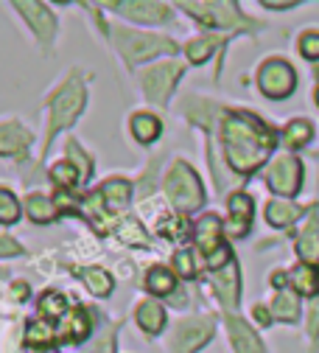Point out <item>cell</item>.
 <instances>
[{
    "instance_id": "cell-1",
    "label": "cell",
    "mask_w": 319,
    "mask_h": 353,
    "mask_svg": "<svg viewBox=\"0 0 319 353\" xmlns=\"http://www.w3.org/2000/svg\"><path fill=\"white\" fill-rule=\"evenodd\" d=\"M221 138H224V152L227 160L236 171H255L263 165V160L269 157L271 146H275V135L271 129L263 126L258 118L249 115H230L224 121L221 129Z\"/></svg>"
},
{
    "instance_id": "cell-2",
    "label": "cell",
    "mask_w": 319,
    "mask_h": 353,
    "mask_svg": "<svg viewBox=\"0 0 319 353\" xmlns=\"http://www.w3.org/2000/svg\"><path fill=\"white\" fill-rule=\"evenodd\" d=\"M165 191H168V199L182 213H194L205 202V194H202V185L196 180V174L185 163L171 165V171L165 176Z\"/></svg>"
},
{
    "instance_id": "cell-3",
    "label": "cell",
    "mask_w": 319,
    "mask_h": 353,
    "mask_svg": "<svg viewBox=\"0 0 319 353\" xmlns=\"http://www.w3.org/2000/svg\"><path fill=\"white\" fill-rule=\"evenodd\" d=\"M115 46H118V51L126 57V62H143V59H149V57L176 51V46H174L171 39H165V37L141 34V31H123V28L115 31Z\"/></svg>"
},
{
    "instance_id": "cell-4",
    "label": "cell",
    "mask_w": 319,
    "mask_h": 353,
    "mask_svg": "<svg viewBox=\"0 0 319 353\" xmlns=\"http://www.w3.org/2000/svg\"><path fill=\"white\" fill-rule=\"evenodd\" d=\"M84 110V87L79 84V79H70L62 90L56 93V99L51 101V129H48V141L56 135L62 126H70L79 112Z\"/></svg>"
},
{
    "instance_id": "cell-5",
    "label": "cell",
    "mask_w": 319,
    "mask_h": 353,
    "mask_svg": "<svg viewBox=\"0 0 319 353\" xmlns=\"http://www.w3.org/2000/svg\"><path fill=\"white\" fill-rule=\"evenodd\" d=\"M258 84H260V93L269 99H289L297 87V76L289 62L269 59L258 73Z\"/></svg>"
},
{
    "instance_id": "cell-6",
    "label": "cell",
    "mask_w": 319,
    "mask_h": 353,
    "mask_svg": "<svg viewBox=\"0 0 319 353\" xmlns=\"http://www.w3.org/2000/svg\"><path fill=\"white\" fill-rule=\"evenodd\" d=\"M210 336H213V323L210 320H188V323L176 325V331L171 334L168 347H171V353H194Z\"/></svg>"
},
{
    "instance_id": "cell-7",
    "label": "cell",
    "mask_w": 319,
    "mask_h": 353,
    "mask_svg": "<svg viewBox=\"0 0 319 353\" xmlns=\"http://www.w3.org/2000/svg\"><path fill=\"white\" fill-rule=\"evenodd\" d=\"M266 180H269V188L275 194L294 196L300 191V183H302V165L294 157H280V160H275V165L269 168Z\"/></svg>"
},
{
    "instance_id": "cell-8",
    "label": "cell",
    "mask_w": 319,
    "mask_h": 353,
    "mask_svg": "<svg viewBox=\"0 0 319 353\" xmlns=\"http://www.w3.org/2000/svg\"><path fill=\"white\" fill-rule=\"evenodd\" d=\"M179 73H182V68L174 65V62H165V65L152 68V70L143 76V90H146V96H149L154 104H165L168 96H171V90H174Z\"/></svg>"
},
{
    "instance_id": "cell-9",
    "label": "cell",
    "mask_w": 319,
    "mask_h": 353,
    "mask_svg": "<svg viewBox=\"0 0 319 353\" xmlns=\"http://www.w3.org/2000/svg\"><path fill=\"white\" fill-rule=\"evenodd\" d=\"M17 9L23 12V17L31 23V28H34V34L42 39V42H51L54 37H56V17L45 9V6H39V3H17Z\"/></svg>"
},
{
    "instance_id": "cell-10",
    "label": "cell",
    "mask_w": 319,
    "mask_h": 353,
    "mask_svg": "<svg viewBox=\"0 0 319 353\" xmlns=\"http://www.w3.org/2000/svg\"><path fill=\"white\" fill-rule=\"evenodd\" d=\"M194 239H196V247L210 258V255H216L224 244H221V225H218V219L213 216V213H207V216H202L199 222H196V233H194Z\"/></svg>"
},
{
    "instance_id": "cell-11",
    "label": "cell",
    "mask_w": 319,
    "mask_h": 353,
    "mask_svg": "<svg viewBox=\"0 0 319 353\" xmlns=\"http://www.w3.org/2000/svg\"><path fill=\"white\" fill-rule=\"evenodd\" d=\"M249 222H252V199L247 194H236L230 199V225H227V233L233 239H241L247 236Z\"/></svg>"
},
{
    "instance_id": "cell-12",
    "label": "cell",
    "mask_w": 319,
    "mask_h": 353,
    "mask_svg": "<svg viewBox=\"0 0 319 353\" xmlns=\"http://www.w3.org/2000/svg\"><path fill=\"white\" fill-rule=\"evenodd\" d=\"M227 328H230V339H233L236 353H266L260 339H258V334L244 320L230 317V320H227Z\"/></svg>"
},
{
    "instance_id": "cell-13",
    "label": "cell",
    "mask_w": 319,
    "mask_h": 353,
    "mask_svg": "<svg viewBox=\"0 0 319 353\" xmlns=\"http://www.w3.org/2000/svg\"><path fill=\"white\" fill-rule=\"evenodd\" d=\"M31 146V132L20 123H3L0 126V154H23Z\"/></svg>"
},
{
    "instance_id": "cell-14",
    "label": "cell",
    "mask_w": 319,
    "mask_h": 353,
    "mask_svg": "<svg viewBox=\"0 0 319 353\" xmlns=\"http://www.w3.org/2000/svg\"><path fill=\"white\" fill-rule=\"evenodd\" d=\"M238 292H241L238 267H236V261H230V263H227L224 270H218V275H216V294L221 297L224 305H236Z\"/></svg>"
},
{
    "instance_id": "cell-15",
    "label": "cell",
    "mask_w": 319,
    "mask_h": 353,
    "mask_svg": "<svg viewBox=\"0 0 319 353\" xmlns=\"http://www.w3.org/2000/svg\"><path fill=\"white\" fill-rule=\"evenodd\" d=\"M297 252H300V258L308 263V267H316V263H319V219L316 216L308 222V228L300 233Z\"/></svg>"
},
{
    "instance_id": "cell-16",
    "label": "cell",
    "mask_w": 319,
    "mask_h": 353,
    "mask_svg": "<svg viewBox=\"0 0 319 353\" xmlns=\"http://www.w3.org/2000/svg\"><path fill=\"white\" fill-rule=\"evenodd\" d=\"M115 9H121V14H126L132 20H143V23H165L168 20V9L160 3H115Z\"/></svg>"
},
{
    "instance_id": "cell-17",
    "label": "cell",
    "mask_w": 319,
    "mask_h": 353,
    "mask_svg": "<svg viewBox=\"0 0 319 353\" xmlns=\"http://www.w3.org/2000/svg\"><path fill=\"white\" fill-rule=\"evenodd\" d=\"M160 118H154L152 112H138L132 118V135L138 138L141 143H152L160 138Z\"/></svg>"
},
{
    "instance_id": "cell-18",
    "label": "cell",
    "mask_w": 319,
    "mask_h": 353,
    "mask_svg": "<svg viewBox=\"0 0 319 353\" xmlns=\"http://www.w3.org/2000/svg\"><path fill=\"white\" fill-rule=\"evenodd\" d=\"M138 325L146 331V334H160L163 325H165V312L160 303H141L138 308Z\"/></svg>"
},
{
    "instance_id": "cell-19",
    "label": "cell",
    "mask_w": 319,
    "mask_h": 353,
    "mask_svg": "<svg viewBox=\"0 0 319 353\" xmlns=\"http://www.w3.org/2000/svg\"><path fill=\"white\" fill-rule=\"evenodd\" d=\"M101 199L110 210H123V205L129 202V183L126 180H110L101 185Z\"/></svg>"
},
{
    "instance_id": "cell-20",
    "label": "cell",
    "mask_w": 319,
    "mask_h": 353,
    "mask_svg": "<svg viewBox=\"0 0 319 353\" xmlns=\"http://www.w3.org/2000/svg\"><path fill=\"white\" fill-rule=\"evenodd\" d=\"M291 283L300 294H316L319 292V270L308 267V263H300V267L291 272Z\"/></svg>"
},
{
    "instance_id": "cell-21",
    "label": "cell",
    "mask_w": 319,
    "mask_h": 353,
    "mask_svg": "<svg viewBox=\"0 0 319 353\" xmlns=\"http://www.w3.org/2000/svg\"><path fill=\"white\" fill-rule=\"evenodd\" d=\"M266 219H269V225H275V228H289L291 222L300 219V210L289 202H269L266 205Z\"/></svg>"
},
{
    "instance_id": "cell-22",
    "label": "cell",
    "mask_w": 319,
    "mask_h": 353,
    "mask_svg": "<svg viewBox=\"0 0 319 353\" xmlns=\"http://www.w3.org/2000/svg\"><path fill=\"white\" fill-rule=\"evenodd\" d=\"M59 334H62V339H70V342H79V339H84L90 334V323H87V314L81 312V308H73Z\"/></svg>"
},
{
    "instance_id": "cell-23",
    "label": "cell",
    "mask_w": 319,
    "mask_h": 353,
    "mask_svg": "<svg viewBox=\"0 0 319 353\" xmlns=\"http://www.w3.org/2000/svg\"><path fill=\"white\" fill-rule=\"evenodd\" d=\"M271 314H275L278 320H286V323H294L300 317V303L291 292H280L275 297V303H271Z\"/></svg>"
},
{
    "instance_id": "cell-24",
    "label": "cell",
    "mask_w": 319,
    "mask_h": 353,
    "mask_svg": "<svg viewBox=\"0 0 319 353\" xmlns=\"http://www.w3.org/2000/svg\"><path fill=\"white\" fill-rule=\"evenodd\" d=\"M146 286H149V292H154V294H171L174 286H176V278H174V272H168L165 267H154V270L146 275Z\"/></svg>"
},
{
    "instance_id": "cell-25",
    "label": "cell",
    "mask_w": 319,
    "mask_h": 353,
    "mask_svg": "<svg viewBox=\"0 0 319 353\" xmlns=\"http://www.w3.org/2000/svg\"><path fill=\"white\" fill-rule=\"evenodd\" d=\"M311 135H313V129H311L308 121H291L286 126V132H283V141H286L289 149H300V146H305L311 141Z\"/></svg>"
},
{
    "instance_id": "cell-26",
    "label": "cell",
    "mask_w": 319,
    "mask_h": 353,
    "mask_svg": "<svg viewBox=\"0 0 319 353\" xmlns=\"http://www.w3.org/2000/svg\"><path fill=\"white\" fill-rule=\"evenodd\" d=\"M81 278H84V286L93 292L96 297H107L112 292V278L104 270H84Z\"/></svg>"
},
{
    "instance_id": "cell-27",
    "label": "cell",
    "mask_w": 319,
    "mask_h": 353,
    "mask_svg": "<svg viewBox=\"0 0 319 353\" xmlns=\"http://www.w3.org/2000/svg\"><path fill=\"white\" fill-rule=\"evenodd\" d=\"M28 216L34 219V222H54V216H56V210H54V205L45 199V196H28Z\"/></svg>"
},
{
    "instance_id": "cell-28",
    "label": "cell",
    "mask_w": 319,
    "mask_h": 353,
    "mask_svg": "<svg viewBox=\"0 0 319 353\" xmlns=\"http://www.w3.org/2000/svg\"><path fill=\"white\" fill-rule=\"evenodd\" d=\"M65 308H68V303H65V294L62 292H45L42 300H39V312L45 317H62Z\"/></svg>"
},
{
    "instance_id": "cell-29",
    "label": "cell",
    "mask_w": 319,
    "mask_h": 353,
    "mask_svg": "<svg viewBox=\"0 0 319 353\" xmlns=\"http://www.w3.org/2000/svg\"><path fill=\"white\" fill-rule=\"evenodd\" d=\"M17 219H20V202L9 191L0 188V222L12 225V222H17Z\"/></svg>"
},
{
    "instance_id": "cell-30",
    "label": "cell",
    "mask_w": 319,
    "mask_h": 353,
    "mask_svg": "<svg viewBox=\"0 0 319 353\" xmlns=\"http://www.w3.org/2000/svg\"><path fill=\"white\" fill-rule=\"evenodd\" d=\"M25 339H28L31 345L39 342V347H45V345H51V342H54V331H51V325H45V323H31Z\"/></svg>"
},
{
    "instance_id": "cell-31",
    "label": "cell",
    "mask_w": 319,
    "mask_h": 353,
    "mask_svg": "<svg viewBox=\"0 0 319 353\" xmlns=\"http://www.w3.org/2000/svg\"><path fill=\"white\" fill-rule=\"evenodd\" d=\"M300 54H302L305 59H311V62L319 59V34H316V31L302 34V39H300Z\"/></svg>"
},
{
    "instance_id": "cell-32",
    "label": "cell",
    "mask_w": 319,
    "mask_h": 353,
    "mask_svg": "<svg viewBox=\"0 0 319 353\" xmlns=\"http://www.w3.org/2000/svg\"><path fill=\"white\" fill-rule=\"evenodd\" d=\"M213 46H216V39H194L191 46H188V57H191L194 62H205V59L210 57Z\"/></svg>"
},
{
    "instance_id": "cell-33",
    "label": "cell",
    "mask_w": 319,
    "mask_h": 353,
    "mask_svg": "<svg viewBox=\"0 0 319 353\" xmlns=\"http://www.w3.org/2000/svg\"><path fill=\"white\" fill-rule=\"evenodd\" d=\"M54 180L62 183V185H73L76 180H81V176H79V168H73L70 163H56L54 165Z\"/></svg>"
},
{
    "instance_id": "cell-34",
    "label": "cell",
    "mask_w": 319,
    "mask_h": 353,
    "mask_svg": "<svg viewBox=\"0 0 319 353\" xmlns=\"http://www.w3.org/2000/svg\"><path fill=\"white\" fill-rule=\"evenodd\" d=\"M68 154L76 160V165H79V176H81V180H87L90 171H93V168H90V157H87V154H81V149H79V143H76V141H70V143H68Z\"/></svg>"
},
{
    "instance_id": "cell-35",
    "label": "cell",
    "mask_w": 319,
    "mask_h": 353,
    "mask_svg": "<svg viewBox=\"0 0 319 353\" xmlns=\"http://www.w3.org/2000/svg\"><path fill=\"white\" fill-rule=\"evenodd\" d=\"M157 233H160V236H165V239H179V233H182V219L165 216L163 222L157 225Z\"/></svg>"
},
{
    "instance_id": "cell-36",
    "label": "cell",
    "mask_w": 319,
    "mask_h": 353,
    "mask_svg": "<svg viewBox=\"0 0 319 353\" xmlns=\"http://www.w3.org/2000/svg\"><path fill=\"white\" fill-rule=\"evenodd\" d=\"M174 263H176V272H179L182 278H194V275H196L194 255H191V252H179V255L174 258Z\"/></svg>"
},
{
    "instance_id": "cell-37",
    "label": "cell",
    "mask_w": 319,
    "mask_h": 353,
    "mask_svg": "<svg viewBox=\"0 0 319 353\" xmlns=\"http://www.w3.org/2000/svg\"><path fill=\"white\" fill-rule=\"evenodd\" d=\"M121 236H123V241H132V244H146V233L141 230V225L138 222H129V225H123L121 228Z\"/></svg>"
},
{
    "instance_id": "cell-38",
    "label": "cell",
    "mask_w": 319,
    "mask_h": 353,
    "mask_svg": "<svg viewBox=\"0 0 319 353\" xmlns=\"http://www.w3.org/2000/svg\"><path fill=\"white\" fill-rule=\"evenodd\" d=\"M17 252H23V247H20L17 241H12V239H6V236H0V258L17 255Z\"/></svg>"
},
{
    "instance_id": "cell-39",
    "label": "cell",
    "mask_w": 319,
    "mask_h": 353,
    "mask_svg": "<svg viewBox=\"0 0 319 353\" xmlns=\"http://www.w3.org/2000/svg\"><path fill=\"white\" fill-rule=\"evenodd\" d=\"M308 334L316 336L319 334V300L311 305V317H308Z\"/></svg>"
},
{
    "instance_id": "cell-40",
    "label": "cell",
    "mask_w": 319,
    "mask_h": 353,
    "mask_svg": "<svg viewBox=\"0 0 319 353\" xmlns=\"http://www.w3.org/2000/svg\"><path fill=\"white\" fill-rule=\"evenodd\" d=\"M252 314H255V320H258L260 325H269V320H271V314L266 312L263 305H255V312H252Z\"/></svg>"
},
{
    "instance_id": "cell-41",
    "label": "cell",
    "mask_w": 319,
    "mask_h": 353,
    "mask_svg": "<svg viewBox=\"0 0 319 353\" xmlns=\"http://www.w3.org/2000/svg\"><path fill=\"white\" fill-rule=\"evenodd\" d=\"M271 286L283 289V286H286V275H283V272H275V275H271Z\"/></svg>"
},
{
    "instance_id": "cell-42",
    "label": "cell",
    "mask_w": 319,
    "mask_h": 353,
    "mask_svg": "<svg viewBox=\"0 0 319 353\" xmlns=\"http://www.w3.org/2000/svg\"><path fill=\"white\" fill-rule=\"evenodd\" d=\"M263 6H266V9H291L294 3H271V0H266Z\"/></svg>"
},
{
    "instance_id": "cell-43",
    "label": "cell",
    "mask_w": 319,
    "mask_h": 353,
    "mask_svg": "<svg viewBox=\"0 0 319 353\" xmlns=\"http://www.w3.org/2000/svg\"><path fill=\"white\" fill-rule=\"evenodd\" d=\"M316 104H319V87H316Z\"/></svg>"
}]
</instances>
